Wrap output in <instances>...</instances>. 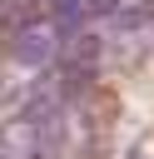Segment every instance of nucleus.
Masks as SVG:
<instances>
[{
  "instance_id": "1",
  "label": "nucleus",
  "mask_w": 154,
  "mask_h": 159,
  "mask_svg": "<svg viewBox=\"0 0 154 159\" xmlns=\"http://www.w3.org/2000/svg\"><path fill=\"white\" fill-rule=\"evenodd\" d=\"M60 45H65V40H60L55 25H45V15H40V20L15 25V35H10V60L25 65V70H40V65L60 60Z\"/></svg>"
}]
</instances>
